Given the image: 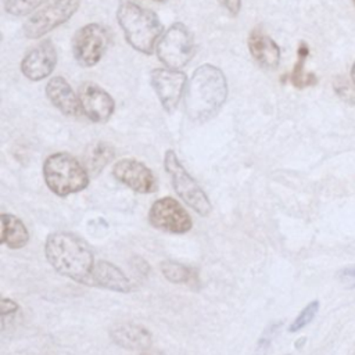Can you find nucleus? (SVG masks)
Wrapping results in <instances>:
<instances>
[{
  "label": "nucleus",
  "mask_w": 355,
  "mask_h": 355,
  "mask_svg": "<svg viewBox=\"0 0 355 355\" xmlns=\"http://www.w3.org/2000/svg\"><path fill=\"white\" fill-rule=\"evenodd\" d=\"M338 279L341 280H349V279H355V265H351V266H345L343 269L338 270L337 273Z\"/></svg>",
  "instance_id": "nucleus-27"
},
{
  "label": "nucleus",
  "mask_w": 355,
  "mask_h": 355,
  "mask_svg": "<svg viewBox=\"0 0 355 355\" xmlns=\"http://www.w3.org/2000/svg\"><path fill=\"white\" fill-rule=\"evenodd\" d=\"M351 79H352V83H354V87H355V61L351 67Z\"/></svg>",
  "instance_id": "nucleus-28"
},
{
  "label": "nucleus",
  "mask_w": 355,
  "mask_h": 355,
  "mask_svg": "<svg viewBox=\"0 0 355 355\" xmlns=\"http://www.w3.org/2000/svg\"><path fill=\"white\" fill-rule=\"evenodd\" d=\"M318 311H319V301L318 300H313L309 304H306L305 308L297 315V318L290 324L288 331L295 333V331L301 330L302 327H305L306 324H309L313 320V318L316 316Z\"/></svg>",
  "instance_id": "nucleus-23"
},
{
  "label": "nucleus",
  "mask_w": 355,
  "mask_h": 355,
  "mask_svg": "<svg viewBox=\"0 0 355 355\" xmlns=\"http://www.w3.org/2000/svg\"><path fill=\"white\" fill-rule=\"evenodd\" d=\"M227 80L220 68L214 64L197 67L186 87L184 110L194 122L214 118L227 98Z\"/></svg>",
  "instance_id": "nucleus-1"
},
{
  "label": "nucleus",
  "mask_w": 355,
  "mask_h": 355,
  "mask_svg": "<svg viewBox=\"0 0 355 355\" xmlns=\"http://www.w3.org/2000/svg\"><path fill=\"white\" fill-rule=\"evenodd\" d=\"M151 86L166 112H173L187 87V75L180 69L154 68L150 72Z\"/></svg>",
  "instance_id": "nucleus-9"
},
{
  "label": "nucleus",
  "mask_w": 355,
  "mask_h": 355,
  "mask_svg": "<svg viewBox=\"0 0 355 355\" xmlns=\"http://www.w3.org/2000/svg\"><path fill=\"white\" fill-rule=\"evenodd\" d=\"M154 1H166V0H154Z\"/></svg>",
  "instance_id": "nucleus-29"
},
{
  "label": "nucleus",
  "mask_w": 355,
  "mask_h": 355,
  "mask_svg": "<svg viewBox=\"0 0 355 355\" xmlns=\"http://www.w3.org/2000/svg\"><path fill=\"white\" fill-rule=\"evenodd\" d=\"M110 43L108 31L98 22L80 26L72 37V54L83 68L94 67L104 55Z\"/></svg>",
  "instance_id": "nucleus-8"
},
{
  "label": "nucleus",
  "mask_w": 355,
  "mask_h": 355,
  "mask_svg": "<svg viewBox=\"0 0 355 355\" xmlns=\"http://www.w3.org/2000/svg\"><path fill=\"white\" fill-rule=\"evenodd\" d=\"M164 168L171 178L176 194L198 215L207 216L212 209L211 201L200 184L184 169L173 150L165 151Z\"/></svg>",
  "instance_id": "nucleus-5"
},
{
  "label": "nucleus",
  "mask_w": 355,
  "mask_h": 355,
  "mask_svg": "<svg viewBox=\"0 0 355 355\" xmlns=\"http://www.w3.org/2000/svg\"><path fill=\"white\" fill-rule=\"evenodd\" d=\"M79 7L80 0H53L26 19L22 32L28 39H40L69 21Z\"/></svg>",
  "instance_id": "nucleus-7"
},
{
  "label": "nucleus",
  "mask_w": 355,
  "mask_h": 355,
  "mask_svg": "<svg viewBox=\"0 0 355 355\" xmlns=\"http://www.w3.org/2000/svg\"><path fill=\"white\" fill-rule=\"evenodd\" d=\"M114 178L139 194L157 190V179L151 169L135 158H123L112 166Z\"/></svg>",
  "instance_id": "nucleus-11"
},
{
  "label": "nucleus",
  "mask_w": 355,
  "mask_h": 355,
  "mask_svg": "<svg viewBox=\"0 0 355 355\" xmlns=\"http://www.w3.org/2000/svg\"><path fill=\"white\" fill-rule=\"evenodd\" d=\"M46 96L49 101L64 115L78 116L82 114L79 94L62 76H53L46 85Z\"/></svg>",
  "instance_id": "nucleus-14"
},
{
  "label": "nucleus",
  "mask_w": 355,
  "mask_h": 355,
  "mask_svg": "<svg viewBox=\"0 0 355 355\" xmlns=\"http://www.w3.org/2000/svg\"><path fill=\"white\" fill-rule=\"evenodd\" d=\"M194 53V39L190 29L183 22H173L161 35L155 54L168 68L182 69L189 64Z\"/></svg>",
  "instance_id": "nucleus-6"
},
{
  "label": "nucleus",
  "mask_w": 355,
  "mask_h": 355,
  "mask_svg": "<svg viewBox=\"0 0 355 355\" xmlns=\"http://www.w3.org/2000/svg\"><path fill=\"white\" fill-rule=\"evenodd\" d=\"M86 284L101 287L116 293L132 291V284L128 276L114 263L101 259L94 262V266L86 280Z\"/></svg>",
  "instance_id": "nucleus-15"
},
{
  "label": "nucleus",
  "mask_w": 355,
  "mask_h": 355,
  "mask_svg": "<svg viewBox=\"0 0 355 355\" xmlns=\"http://www.w3.org/2000/svg\"><path fill=\"white\" fill-rule=\"evenodd\" d=\"M0 220H1L0 243L6 244L11 250H18L25 247L29 240V233L24 222L18 216L11 214H1Z\"/></svg>",
  "instance_id": "nucleus-18"
},
{
  "label": "nucleus",
  "mask_w": 355,
  "mask_h": 355,
  "mask_svg": "<svg viewBox=\"0 0 355 355\" xmlns=\"http://www.w3.org/2000/svg\"><path fill=\"white\" fill-rule=\"evenodd\" d=\"M309 55V47L305 42H300L297 49V61L290 73V80L297 89H305L318 83V78L312 72L305 71V61Z\"/></svg>",
  "instance_id": "nucleus-19"
},
{
  "label": "nucleus",
  "mask_w": 355,
  "mask_h": 355,
  "mask_svg": "<svg viewBox=\"0 0 355 355\" xmlns=\"http://www.w3.org/2000/svg\"><path fill=\"white\" fill-rule=\"evenodd\" d=\"M44 255L55 272L83 284H86L94 266V257L89 244L68 232L49 234L44 244Z\"/></svg>",
  "instance_id": "nucleus-2"
},
{
  "label": "nucleus",
  "mask_w": 355,
  "mask_h": 355,
  "mask_svg": "<svg viewBox=\"0 0 355 355\" xmlns=\"http://www.w3.org/2000/svg\"><path fill=\"white\" fill-rule=\"evenodd\" d=\"M148 222L158 230L175 234L186 233L193 226L189 212L172 197H162L153 202L148 211Z\"/></svg>",
  "instance_id": "nucleus-10"
},
{
  "label": "nucleus",
  "mask_w": 355,
  "mask_h": 355,
  "mask_svg": "<svg viewBox=\"0 0 355 355\" xmlns=\"http://www.w3.org/2000/svg\"><path fill=\"white\" fill-rule=\"evenodd\" d=\"M43 178L47 187L57 196L65 197L89 186V172L73 155L54 153L43 162Z\"/></svg>",
  "instance_id": "nucleus-4"
},
{
  "label": "nucleus",
  "mask_w": 355,
  "mask_h": 355,
  "mask_svg": "<svg viewBox=\"0 0 355 355\" xmlns=\"http://www.w3.org/2000/svg\"><path fill=\"white\" fill-rule=\"evenodd\" d=\"M336 94L348 104H355V89L343 76H337L333 82Z\"/></svg>",
  "instance_id": "nucleus-24"
},
{
  "label": "nucleus",
  "mask_w": 355,
  "mask_h": 355,
  "mask_svg": "<svg viewBox=\"0 0 355 355\" xmlns=\"http://www.w3.org/2000/svg\"><path fill=\"white\" fill-rule=\"evenodd\" d=\"M219 4L227 11L229 15L236 17L241 10V0H218Z\"/></svg>",
  "instance_id": "nucleus-25"
},
{
  "label": "nucleus",
  "mask_w": 355,
  "mask_h": 355,
  "mask_svg": "<svg viewBox=\"0 0 355 355\" xmlns=\"http://www.w3.org/2000/svg\"><path fill=\"white\" fill-rule=\"evenodd\" d=\"M47 0H4V10L14 17L28 15Z\"/></svg>",
  "instance_id": "nucleus-22"
},
{
  "label": "nucleus",
  "mask_w": 355,
  "mask_h": 355,
  "mask_svg": "<svg viewBox=\"0 0 355 355\" xmlns=\"http://www.w3.org/2000/svg\"><path fill=\"white\" fill-rule=\"evenodd\" d=\"M116 21L132 49L146 55L155 51L164 31L155 12L136 3L122 1L116 10Z\"/></svg>",
  "instance_id": "nucleus-3"
},
{
  "label": "nucleus",
  "mask_w": 355,
  "mask_h": 355,
  "mask_svg": "<svg viewBox=\"0 0 355 355\" xmlns=\"http://www.w3.org/2000/svg\"><path fill=\"white\" fill-rule=\"evenodd\" d=\"M18 311V304L10 298H1L0 301V315L1 318L7 316V315H11L14 312Z\"/></svg>",
  "instance_id": "nucleus-26"
},
{
  "label": "nucleus",
  "mask_w": 355,
  "mask_h": 355,
  "mask_svg": "<svg viewBox=\"0 0 355 355\" xmlns=\"http://www.w3.org/2000/svg\"><path fill=\"white\" fill-rule=\"evenodd\" d=\"M114 148L104 141H97L92 144L85 154V168L90 173H98L103 168L114 158Z\"/></svg>",
  "instance_id": "nucleus-20"
},
{
  "label": "nucleus",
  "mask_w": 355,
  "mask_h": 355,
  "mask_svg": "<svg viewBox=\"0 0 355 355\" xmlns=\"http://www.w3.org/2000/svg\"><path fill=\"white\" fill-rule=\"evenodd\" d=\"M354 4H355V0H354Z\"/></svg>",
  "instance_id": "nucleus-30"
},
{
  "label": "nucleus",
  "mask_w": 355,
  "mask_h": 355,
  "mask_svg": "<svg viewBox=\"0 0 355 355\" xmlns=\"http://www.w3.org/2000/svg\"><path fill=\"white\" fill-rule=\"evenodd\" d=\"M110 337L116 345L125 349L146 351L153 343L151 333L144 326L136 323H122L114 326L110 330Z\"/></svg>",
  "instance_id": "nucleus-17"
},
{
  "label": "nucleus",
  "mask_w": 355,
  "mask_h": 355,
  "mask_svg": "<svg viewBox=\"0 0 355 355\" xmlns=\"http://www.w3.org/2000/svg\"><path fill=\"white\" fill-rule=\"evenodd\" d=\"M287 355H288V354H287Z\"/></svg>",
  "instance_id": "nucleus-31"
},
{
  "label": "nucleus",
  "mask_w": 355,
  "mask_h": 355,
  "mask_svg": "<svg viewBox=\"0 0 355 355\" xmlns=\"http://www.w3.org/2000/svg\"><path fill=\"white\" fill-rule=\"evenodd\" d=\"M159 269H161V273L164 275V277L168 282L175 283V284H178V283L189 284L191 280H196L194 272L189 266H186L180 262H176V261H162L159 265Z\"/></svg>",
  "instance_id": "nucleus-21"
},
{
  "label": "nucleus",
  "mask_w": 355,
  "mask_h": 355,
  "mask_svg": "<svg viewBox=\"0 0 355 355\" xmlns=\"http://www.w3.org/2000/svg\"><path fill=\"white\" fill-rule=\"evenodd\" d=\"M248 50L254 61L263 69H276L280 64V47L261 28H254L248 35Z\"/></svg>",
  "instance_id": "nucleus-16"
},
{
  "label": "nucleus",
  "mask_w": 355,
  "mask_h": 355,
  "mask_svg": "<svg viewBox=\"0 0 355 355\" xmlns=\"http://www.w3.org/2000/svg\"><path fill=\"white\" fill-rule=\"evenodd\" d=\"M82 114L94 123H105L115 111L112 96L96 83H85L79 89Z\"/></svg>",
  "instance_id": "nucleus-12"
},
{
  "label": "nucleus",
  "mask_w": 355,
  "mask_h": 355,
  "mask_svg": "<svg viewBox=\"0 0 355 355\" xmlns=\"http://www.w3.org/2000/svg\"><path fill=\"white\" fill-rule=\"evenodd\" d=\"M57 65V50L50 40H44L31 49L21 60L19 69L22 75L32 80L39 82L50 76Z\"/></svg>",
  "instance_id": "nucleus-13"
}]
</instances>
